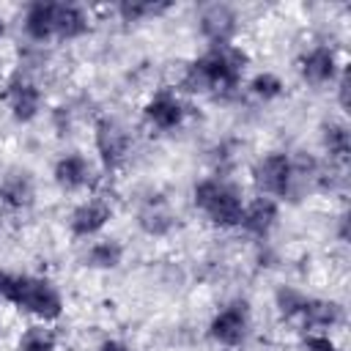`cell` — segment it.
I'll return each mask as SVG.
<instances>
[{"label":"cell","instance_id":"1","mask_svg":"<svg viewBox=\"0 0 351 351\" xmlns=\"http://www.w3.org/2000/svg\"><path fill=\"white\" fill-rule=\"evenodd\" d=\"M244 63L247 58L241 49L230 44H219L189 66L186 85L192 90H233L241 80Z\"/></svg>","mask_w":351,"mask_h":351},{"label":"cell","instance_id":"2","mask_svg":"<svg viewBox=\"0 0 351 351\" xmlns=\"http://www.w3.org/2000/svg\"><path fill=\"white\" fill-rule=\"evenodd\" d=\"M8 304L30 313V315H38L44 321L49 318H58L60 310H63V302H60V293L52 288V282L41 280V277H19L14 274L11 277V285H8V296H5Z\"/></svg>","mask_w":351,"mask_h":351},{"label":"cell","instance_id":"3","mask_svg":"<svg viewBox=\"0 0 351 351\" xmlns=\"http://www.w3.org/2000/svg\"><path fill=\"white\" fill-rule=\"evenodd\" d=\"M195 206L219 228H233L241 222L244 203L228 184L217 178H206L195 186Z\"/></svg>","mask_w":351,"mask_h":351},{"label":"cell","instance_id":"4","mask_svg":"<svg viewBox=\"0 0 351 351\" xmlns=\"http://www.w3.org/2000/svg\"><path fill=\"white\" fill-rule=\"evenodd\" d=\"M293 176H296V167H293V162L285 154H269L255 167V181H258L261 192L269 195V197L288 195Z\"/></svg>","mask_w":351,"mask_h":351},{"label":"cell","instance_id":"5","mask_svg":"<svg viewBox=\"0 0 351 351\" xmlns=\"http://www.w3.org/2000/svg\"><path fill=\"white\" fill-rule=\"evenodd\" d=\"M247 326H250V313H247V304L244 302H236L225 310H219L211 321V337L222 346H239L247 335Z\"/></svg>","mask_w":351,"mask_h":351},{"label":"cell","instance_id":"6","mask_svg":"<svg viewBox=\"0 0 351 351\" xmlns=\"http://www.w3.org/2000/svg\"><path fill=\"white\" fill-rule=\"evenodd\" d=\"M96 148L104 159V165H115L123 159L126 148H129V134L121 123H115L112 118H104L99 121L96 126Z\"/></svg>","mask_w":351,"mask_h":351},{"label":"cell","instance_id":"7","mask_svg":"<svg viewBox=\"0 0 351 351\" xmlns=\"http://www.w3.org/2000/svg\"><path fill=\"white\" fill-rule=\"evenodd\" d=\"M110 206L104 203V200H85V203H80L77 208H74V214H71V233L74 236H80V239H85V236H93L96 230H101L104 228V222L110 219Z\"/></svg>","mask_w":351,"mask_h":351},{"label":"cell","instance_id":"8","mask_svg":"<svg viewBox=\"0 0 351 351\" xmlns=\"http://www.w3.org/2000/svg\"><path fill=\"white\" fill-rule=\"evenodd\" d=\"M145 118L156 129H176L184 121V104L173 93H159L145 104Z\"/></svg>","mask_w":351,"mask_h":351},{"label":"cell","instance_id":"9","mask_svg":"<svg viewBox=\"0 0 351 351\" xmlns=\"http://www.w3.org/2000/svg\"><path fill=\"white\" fill-rule=\"evenodd\" d=\"M335 71H337L335 52H332L329 47H324V44L313 47V49L302 58V77H304L307 82H315V85L329 82V80L335 77Z\"/></svg>","mask_w":351,"mask_h":351},{"label":"cell","instance_id":"10","mask_svg":"<svg viewBox=\"0 0 351 351\" xmlns=\"http://www.w3.org/2000/svg\"><path fill=\"white\" fill-rule=\"evenodd\" d=\"M5 99H8L11 112H14L16 121H30V118L38 112V107H41V93H38V88H36L33 82H22V80H16V82L8 85Z\"/></svg>","mask_w":351,"mask_h":351},{"label":"cell","instance_id":"11","mask_svg":"<svg viewBox=\"0 0 351 351\" xmlns=\"http://www.w3.org/2000/svg\"><path fill=\"white\" fill-rule=\"evenodd\" d=\"M274 219H277V203H274V197L261 195L250 206H244V214H241V222L239 225H244L255 236H263V233H269V228L274 225Z\"/></svg>","mask_w":351,"mask_h":351},{"label":"cell","instance_id":"12","mask_svg":"<svg viewBox=\"0 0 351 351\" xmlns=\"http://www.w3.org/2000/svg\"><path fill=\"white\" fill-rule=\"evenodd\" d=\"M25 30L33 41L55 38V3H33L25 14Z\"/></svg>","mask_w":351,"mask_h":351},{"label":"cell","instance_id":"13","mask_svg":"<svg viewBox=\"0 0 351 351\" xmlns=\"http://www.w3.org/2000/svg\"><path fill=\"white\" fill-rule=\"evenodd\" d=\"M88 30V14L71 3H55V38H77Z\"/></svg>","mask_w":351,"mask_h":351},{"label":"cell","instance_id":"14","mask_svg":"<svg viewBox=\"0 0 351 351\" xmlns=\"http://www.w3.org/2000/svg\"><path fill=\"white\" fill-rule=\"evenodd\" d=\"M236 19H233V14L225 8V5H211L206 14H203V33L214 41V47H219V44H228V38H230V33H233V25Z\"/></svg>","mask_w":351,"mask_h":351},{"label":"cell","instance_id":"15","mask_svg":"<svg viewBox=\"0 0 351 351\" xmlns=\"http://www.w3.org/2000/svg\"><path fill=\"white\" fill-rule=\"evenodd\" d=\"M88 173H90L88 159L80 156V154H69V156H63V159L55 165V181H58L60 186H66V189L82 186V184L88 181Z\"/></svg>","mask_w":351,"mask_h":351},{"label":"cell","instance_id":"16","mask_svg":"<svg viewBox=\"0 0 351 351\" xmlns=\"http://www.w3.org/2000/svg\"><path fill=\"white\" fill-rule=\"evenodd\" d=\"M302 321L307 324V329H329L340 321V304L307 299V304L302 310Z\"/></svg>","mask_w":351,"mask_h":351},{"label":"cell","instance_id":"17","mask_svg":"<svg viewBox=\"0 0 351 351\" xmlns=\"http://www.w3.org/2000/svg\"><path fill=\"white\" fill-rule=\"evenodd\" d=\"M55 332L49 326H30L19 337V351H55Z\"/></svg>","mask_w":351,"mask_h":351},{"label":"cell","instance_id":"18","mask_svg":"<svg viewBox=\"0 0 351 351\" xmlns=\"http://www.w3.org/2000/svg\"><path fill=\"white\" fill-rule=\"evenodd\" d=\"M30 195H33V189H30V181L25 176H8L0 186V197L8 206H25L30 200Z\"/></svg>","mask_w":351,"mask_h":351},{"label":"cell","instance_id":"19","mask_svg":"<svg viewBox=\"0 0 351 351\" xmlns=\"http://www.w3.org/2000/svg\"><path fill=\"white\" fill-rule=\"evenodd\" d=\"M121 255H123L121 244H115V241H96L90 247V252H88V263L96 266V269H112V266L121 263Z\"/></svg>","mask_w":351,"mask_h":351},{"label":"cell","instance_id":"20","mask_svg":"<svg viewBox=\"0 0 351 351\" xmlns=\"http://www.w3.org/2000/svg\"><path fill=\"white\" fill-rule=\"evenodd\" d=\"M324 143L329 148V156H335V159H346L348 156V132H346V126L332 123L326 129V134H324Z\"/></svg>","mask_w":351,"mask_h":351},{"label":"cell","instance_id":"21","mask_svg":"<svg viewBox=\"0 0 351 351\" xmlns=\"http://www.w3.org/2000/svg\"><path fill=\"white\" fill-rule=\"evenodd\" d=\"M277 304H280V310H282L285 318L302 315V310H304V304H307V296L299 293V291H293V288H280V291H277Z\"/></svg>","mask_w":351,"mask_h":351},{"label":"cell","instance_id":"22","mask_svg":"<svg viewBox=\"0 0 351 351\" xmlns=\"http://www.w3.org/2000/svg\"><path fill=\"white\" fill-rule=\"evenodd\" d=\"M250 90H252L255 96H261V99H274V96L282 93V82H280V77L263 71V74H258V77L250 82Z\"/></svg>","mask_w":351,"mask_h":351},{"label":"cell","instance_id":"23","mask_svg":"<svg viewBox=\"0 0 351 351\" xmlns=\"http://www.w3.org/2000/svg\"><path fill=\"white\" fill-rule=\"evenodd\" d=\"M118 11H121V16L126 22H137V19L151 16V14L162 11V8L159 5H151V3H123V5H118Z\"/></svg>","mask_w":351,"mask_h":351},{"label":"cell","instance_id":"24","mask_svg":"<svg viewBox=\"0 0 351 351\" xmlns=\"http://www.w3.org/2000/svg\"><path fill=\"white\" fill-rule=\"evenodd\" d=\"M304 346H307L310 351H337V346H335L326 335H307Z\"/></svg>","mask_w":351,"mask_h":351},{"label":"cell","instance_id":"25","mask_svg":"<svg viewBox=\"0 0 351 351\" xmlns=\"http://www.w3.org/2000/svg\"><path fill=\"white\" fill-rule=\"evenodd\" d=\"M99 351H126V346L118 343V340H104V343L99 346Z\"/></svg>","mask_w":351,"mask_h":351},{"label":"cell","instance_id":"26","mask_svg":"<svg viewBox=\"0 0 351 351\" xmlns=\"http://www.w3.org/2000/svg\"><path fill=\"white\" fill-rule=\"evenodd\" d=\"M3 30H5V25H3V16H0V36H3Z\"/></svg>","mask_w":351,"mask_h":351}]
</instances>
